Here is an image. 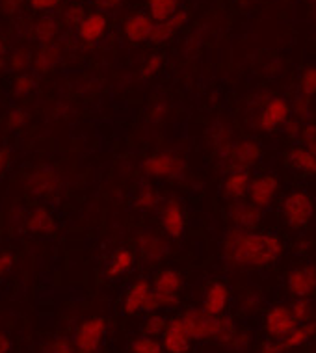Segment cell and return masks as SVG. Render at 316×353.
<instances>
[{
  "label": "cell",
  "mask_w": 316,
  "mask_h": 353,
  "mask_svg": "<svg viewBox=\"0 0 316 353\" xmlns=\"http://www.w3.org/2000/svg\"><path fill=\"white\" fill-rule=\"evenodd\" d=\"M279 190L281 184L277 176L272 175V173H257V175L251 176L250 192H248L246 199H250L261 210H266L275 203Z\"/></svg>",
  "instance_id": "obj_6"
},
{
  "label": "cell",
  "mask_w": 316,
  "mask_h": 353,
  "mask_svg": "<svg viewBox=\"0 0 316 353\" xmlns=\"http://www.w3.org/2000/svg\"><path fill=\"white\" fill-rule=\"evenodd\" d=\"M296 325H298V322H296L288 305H272L262 316V329H264L268 339H274V341H279V339L288 335Z\"/></svg>",
  "instance_id": "obj_7"
},
{
  "label": "cell",
  "mask_w": 316,
  "mask_h": 353,
  "mask_svg": "<svg viewBox=\"0 0 316 353\" xmlns=\"http://www.w3.org/2000/svg\"><path fill=\"white\" fill-rule=\"evenodd\" d=\"M251 346V335L248 331H240L238 329L235 336H233L231 341L227 342V350H231V352H246L248 347Z\"/></svg>",
  "instance_id": "obj_43"
},
{
  "label": "cell",
  "mask_w": 316,
  "mask_h": 353,
  "mask_svg": "<svg viewBox=\"0 0 316 353\" xmlns=\"http://www.w3.org/2000/svg\"><path fill=\"white\" fill-rule=\"evenodd\" d=\"M302 127H304V123L298 121L296 117L290 116V119H288V121H286L285 125L281 127V130H283V134H285L288 140L298 141L299 134H302Z\"/></svg>",
  "instance_id": "obj_45"
},
{
  "label": "cell",
  "mask_w": 316,
  "mask_h": 353,
  "mask_svg": "<svg viewBox=\"0 0 316 353\" xmlns=\"http://www.w3.org/2000/svg\"><path fill=\"white\" fill-rule=\"evenodd\" d=\"M237 331H238V327H237V322H235V318L229 316V314L216 316L213 341L216 342V344H219L221 347H225L227 346V342L231 341Z\"/></svg>",
  "instance_id": "obj_30"
},
{
  "label": "cell",
  "mask_w": 316,
  "mask_h": 353,
  "mask_svg": "<svg viewBox=\"0 0 316 353\" xmlns=\"http://www.w3.org/2000/svg\"><path fill=\"white\" fill-rule=\"evenodd\" d=\"M315 17H316V8H315Z\"/></svg>",
  "instance_id": "obj_60"
},
{
  "label": "cell",
  "mask_w": 316,
  "mask_h": 353,
  "mask_svg": "<svg viewBox=\"0 0 316 353\" xmlns=\"http://www.w3.org/2000/svg\"><path fill=\"white\" fill-rule=\"evenodd\" d=\"M168 114V104L166 103H157L151 106V112H149V117H151V121L160 123Z\"/></svg>",
  "instance_id": "obj_50"
},
{
  "label": "cell",
  "mask_w": 316,
  "mask_h": 353,
  "mask_svg": "<svg viewBox=\"0 0 316 353\" xmlns=\"http://www.w3.org/2000/svg\"><path fill=\"white\" fill-rule=\"evenodd\" d=\"M60 34V21L52 15H41L34 25V37L37 41L45 45V43H55V39Z\"/></svg>",
  "instance_id": "obj_28"
},
{
  "label": "cell",
  "mask_w": 316,
  "mask_h": 353,
  "mask_svg": "<svg viewBox=\"0 0 316 353\" xmlns=\"http://www.w3.org/2000/svg\"><path fill=\"white\" fill-rule=\"evenodd\" d=\"M13 266V256L10 253H0V277L10 272Z\"/></svg>",
  "instance_id": "obj_53"
},
{
  "label": "cell",
  "mask_w": 316,
  "mask_h": 353,
  "mask_svg": "<svg viewBox=\"0 0 316 353\" xmlns=\"http://www.w3.org/2000/svg\"><path fill=\"white\" fill-rule=\"evenodd\" d=\"M43 353H77V347L69 339L58 336V339H52L50 342H47Z\"/></svg>",
  "instance_id": "obj_40"
},
{
  "label": "cell",
  "mask_w": 316,
  "mask_h": 353,
  "mask_svg": "<svg viewBox=\"0 0 316 353\" xmlns=\"http://www.w3.org/2000/svg\"><path fill=\"white\" fill-rule=\"evenodd\" d=\"M36 88V79L32 74H19L15 82H13V93L17 97H25Z\"/></svg>",
  "instance_id": "obj_41"
},
{
  "label": "cell",
  "mask_w": 316,
  "mask_h": 353,
  "mask_svg": "<svg viewBox=\"0 0 316 353\" xmlns=\"http://www.w3.org/2000/svg\"><path fill=\"white\" fill-rule=\"evenodd\" d=\"M285 244L279 234L246 231L229 227L221 236V256L229 266L242 270H262L279 261Z\"/></svg>",
  "instance_id": "obj_1"
},
{
  "label": "cell",
  "mask_w": 316,
  "mask_h": 353,
  "mask_svg": "<svg viewBox=\"0 0 316 353\" xmlns=\"http://www.w3.org/2000/svg\"><path fill=\"white\" fill-rule=\"evenodd\" d=\"M61 58V49L58 43H45L41 45V49L37 50L32 60V65L37 73H47L50 69L56 68V63Z\"/></svg>",
  "instance_id": "obj_25"
},
{
  "label": "cell",
  "mask_w": 316,
  "mask_h": 353,
  "mask_svg": "<svg viewBox=\"0 0 316 353\" xmlns=\"http://www.w3.org/2000/svg\"><path fill=\"white\" fill-rule=\"evenodd\" d=\"M231 288L224 281H213L203 292V305L201 309L208 312L210 316H221L227 314V309L231 305Z\"/></svg>",
  "instance_id": "obj_13"
},
{
  "label": "cell",
  "mask_w": 316,
  "mask_h": 353,
  "mask_svg": "<svg viewBox=\"0 0 316 353\" xmlns=\"http://www.w3.org/2000/svg\"><path fill=\"white\" fill-rule=\"evenodd\" d=\"M4 68H6V60H4V56H0V73Z\"/></svg>",
  "instance_id": "obj_57"
},
{
  "label": "cell",
  "mask_w": 316,
  "mask_h": 353,
  "mask_svg": "<svg viewBox=\"0 0 316 353\" xmlns=\"http://www.w3.org/2000/svg\"><path fill=\"white\" fill-rule=\"evenodd\" d=\"M134 262H136V255H134V251L127 250V248H119L116 250V253L112 255L110 259L108 266L104 270V274L108 279H117V277H121L127 272H130L134 266Z\"/></svg>",
  "instance_id": "obj_24"
},
{
  "label": "cell",
  "mask_w": 316,
  "mask_h": 353,
  "mask_svg": "<svg viewBox=\"0 0 316 353\" xmlns=\"http://www.w3.org/2000/svg\"><path fill=\"white\" fill-rule=\"evenodd\" d=\"M136 250L146 262L158 264V262L164 261L166 256H170L171 245L168 238L160 236L152 231H146L136 238Z\"/></svg>",
  "instance_id": "obj_14"
},
{
  "label": "cell",
  "mask_w": 316,
  "mask_h": 353,
  "mask_svg": "<svg viewBox=\"0 0 316 353\" xmlns=\"http://www.w3.org/2000/svg\"><path fill=\"white\" fill-rule=\"evenodd\" d=\"M160 227L166 236L175 238V240L183 238L186 231V214L181 201L168 199L160 205Z\"/></svg>",
  "instance_id": "obj_11"
},
{
  "label": "cell",
  "mask_w": 316,
  "mask_h": 353,
  "mask_svg": "<svg viewBox=\"0 0 316 353\" xmlns=\"http://www.w3.org/2000/svg\"><path fill=\"white\" fill-rule=\"evenodd\" d=\"M288 307L298 323L310 322L315 318V303L310 298H294Z\"/></svg>",
  "instance_id": "obj_33"
},
{
  "label": "cell",
  "mask_w": 316,
  "mask_h": 353,
  "mask_svg": "<svg viewBox=\"0 0 316 353\" xmlns=\"http://www.w3.org/2000/svg\"><path fill=\"white\" fill-rule=\"evenodd\" d=\"M25 2L26 0H0V12L8 15V17H12L25 6Z\"/></svg>",
  "instance_id": "obj_49"
},
{
  "label": "cell",
  "mask_w": 316,
  "mask_h": 353,
  "mask_svg": "<svg viewBox=\"0 0 316 353\" xmlns=\"http://www.w3.org/2000/svg\"><path fill=\"white\" fill-rule=\"evenodd\" d=\"M264 218V210L255 207L250 199L231 201L227 207V219L231 227L246 229V231H259Z\"/></svg>",
  "instance_id": "obj_8"
},
{
  "label": "cell",
  "mask_w": 316,
  "mask_h": 353,
  "mask_svg": "<svg viewBox=\"0 0 316 353\" xmlns=\"http://www.w3.org/2000/svg\"><path fill=\"white\" fill-rule=\"evenodd\" d=\"M181 10V0H147V13L155 23L170 19Z\"/></svg>",
  "instance_id": "obj_29"
},
{
  "label": "cell",
  "mask_w": 316,
  "mask_h": 353,
  "mask_svg": "<svg viewBox=\"0 0 316 353\" xmlns=\"http://www.w3.org/2000/svg\"><path fill=\"white\" fill-rule=\"evenodd\" d=\"M286 164L302 175L316 176V154L298 141H294L286 151Z\"/></svg>",
  "instance_id": "obj_21"
},
{
  "label": "cell",
  "mask_w": 316,
  "mask_h": 353,
  "mask_svg": "<svg viewBox=\"0 0 316 353\" xmlns=\"http://www.w3.org/2000/svg\"><path fill=\"white\" fill-rule=\"evenodd\" d=\"M298 90L302 95L305 97H316V65H309L305 68L299 74V82H298Z\"/></svg>",
  "instance_id": "obj_37"
},
{
  "label": "cell",
  "mask_w": 316,
  "mask_h": 353,
  "mask_svg": "<svg viewBox=\"0 0 316 353\" xmlns=\"http://www.w3.org/2000/svg\"><path fill=\"white\" fill-rule=\"evenodd\" d=\"M4 52H6V47H4V41L0 39V56H4Z\"/></svg>",
  "instance_id": "obj_58"
},
{
  "label": "cell",
  "mask_w": 316,
  "mask_h": 353,
  "mask_svg": "<svg viewBox=\"0 0 316 353\" xmlns=\"http://www.w3.org/2000/svg\"><path fill=\"white\" fill-rule=\"evenodd\" d=\"M316 336V320H310V322H305V323H298L296 327L292 329L290 333L283 339H279V346L285 352H290V350H296V347H302L305 346L307 342Z\"/></svg>",
  "instance_id": "obj_22"
},
{
  "label": "cell",
  "mask_w": 316,
  "mask_h": 353,
  "mask_svg": "<svg viewBox=\"0 0 316 353\" xmlns=\"http://www.w3.org/2000/svg\"><path fill=\"white\" fill-rule=\"evenodd\" d=\"M292 116L290 101L279 95H272L261 108L257 110L255 128L261 132H275L285 125Z\"/></svg>",
  "instance_id": "obj_4"
},
{
  "label": "cell",
  "mask_w": 316,
  "mask_h": 353,
  "mask_svg": "<svg viewBox=\"0 0 316 353\" xmlns=\"http://www.w3.org/2000/svg\"><path fill=\"white\" fill-rule=\"evenodd\" d=\"M160 342H162L164 353H190L194 341L184 327L181 316H177L168 320V325L160 336Z\"/></svg>",
  "instance_id": "obj_15"
},
{
  "label": "cell",
  "mask_w": 316,
  "mask_h": 353,
  "mask_svg": "<svg viewBox=\"0 0 316 353\" xmlns=\"http://www.w3.org/2000/svg\"><path fill=\"white\" fill-rule=\"evenodd\" d=\"M28 4L34 12L50 13L55 12L56 8H60L61 0H28Z\"/></svg>",
  "instance_id": "obj_47"
},
{
  "label": "cell",
  "mask_w": 316,
  "mask_h": 353,
  "mask_svg": "<svg viewBox=\"0 0 316 353\" xmlns=\"http://www.w3.org/2000/svg\"><path fill=\"white\" fill-rule=\"evenodd\" d=\"M28 119V114H26L25 110L15 108L12 110L10 114H8V127L10 128H21Z\"/></svg>",
  "instance_id": "obj_48"
},
{
  "label": "cell",
  "mask_w": 316,
  "mask_h": 353,
  "mask_svg": "<svg viewBox=\"0 0 316 353\" xmlns=\"http://www.w3.org/2000/svg\"><path fill=\"white\" fill-rule=\"evenodd\" d=\"M259 353H283V350H281L279 342L274 341V339H266L259 346Z\"/></svg>",
  "instance_id": "obj_52"
},
{
  "label": "cell",
  "mask_w": 316,
  "mask_h": 353,
  "mask_svg": "<svg viewBox=\"0 0 316 353\" xmlns=\"http://www.w3.org/2000/svg\"><path fill=\"white\" fill-rule=\"evenodd\" d=\"M309 4H313V6L316 8V0H309Z\"/></svg>",
  "instance_id": "obj_59"
},
{
  "label": "cell",
  "mask_w": 316,
  "mask_h": 353,
  "mask_svg": "<svg viewBox=\"0 0 316 353\" xmlns=\"http://www.w3.org/2000/svg\"><path fill=\"white\" fill-rule=\"evenodd\" d=\"M186 23H188V12H186V10H179V12L173 13L170 19L160 21V23H155L151 32V39H149V41L155 43V45H162V43L170 41L177 32L183 30L184 26H186Z\"/></svg>",
  "instance_id": "obj_20"
},
{
  "label": "cell",
  "mask_w": 316,
  "mask_h": 353,
  "mask_svg": "<svg viewBox=\"0 0 316 353\" xmlns=\"http://www.w3.org/2000/svg\"><path fill=\"white\" fill-rule=\"evenodd\" d=\"M181 320H183L188 335L192 336V341H213L216 316H210L203 309L192 307L181 314Z\"/></svg>",
  "instance_id": "obj_12"
},
{
  "label": "cell",
  "mask_w": 316,
  "mask_h": 353,
  "mask_svg": "<svg viewBox=\"0 0 316 353\" xmlns=\"http://www.w3.org/2000/svg\"><path fill=\"white\" fill-rule=\"evenodd\" d=\"M26 229L30 232H36V234H50V232H55V219L47 208L37 207L28 214Z\"/></svg>",
  "instance_id": "obj_27"
},
{
  "label": "cell",
  "mask_w": 316,
  "mask_h": 353,
  "mask_svg": "<svg viewBox=\"0 0 316 353\" xmlns=\"http://www.w3.org/2000/svg\"><path fill=\"white\" fill-rule=\"evenodd\" d=\"M130 353H164V347H162V342L160 339H155V336L140 335L136 336L132 342H130Z\"/></svg>",
  "instance_id": "obj_35"
},
{
  "label": "cell",
  "mask_w": 316,
  "mask_h": 353,
  "mask_svg": "<svg viewBox=\"0 0 316 353\" xmlns=\"http://www.w3.org/2000/svg\"><path fill=\"white\" fill-rule=\"evenodd\" d=\"M210 140H213V147L214 152H216V157L224 162V160L227 159L229 151H231L233 143H235V140H233V130L229 128V125H225V123L221 121L214 123Z\"/></svg>",
  "instance_id": "obj_26"
},
{
  "label": "cell",
  "mask_w": 316,
  "mask_h": 353,
  "mask_svg": "<svg viewBox=\"0 0 316 353\" xmlns=\"http://www.w3.org/2000/svg\"><path fill=\"white\" fill-rule=\"evenodd\" d=\"M10 350H12V341H10V336L0 331V353H10Z\"/></svg>",
  "instance_id": "obj_54"
},
{
  "label": "cell",
  "mask_w": 316,
  "mask_h": 353,
  "mask_svg": "<svg viewBox=\"0 0 316 353\" xmlns=\"http://www.w3.org/2000/svg\"><path fill=\"white\" fill-rule=\"evenodd\" d=\"M261 294L259 292H246L240 298V307H242L246 314H250L253 312L255 309H259V303H261Z\"/></svg>",
  "instance_id": "obj_46"
},
{
  "label": "cell",
  "mask_w": 316,
  "mask_h": 353,
  "mask_svg": "<svg viewBox=\"0 0 316 353\" xmlns=\"http://www.w3.org/2000/svg\"><path fill=\"white\" fill-rule=\"evenodd\" d=\"M32 60H34L32 52H28L26 49H19L12 54L10 65H12L13 71H17V73H23V71H26V69L30 68Z\"/></svg>",
  "instance_id": "obj_39"
},
{
  "label": "cell",
  "mask_w": 316,
  "mask_h": 353,
  "mask_svg": "<svg viewBox=\"0 0 316 353\" xmlns=\"http://www.w3.org/2000/svg\"><path fill=\"white\" fill-rule=\"evenodd\" d=\"M134 205L136 208H140V210H157L160 207V195H158V190L151 184H141V188L138 190V194H136V199H134Z\"/></svg>",
  "instance_id": "obj_32"
},
{
  "label": "cell",
  "mask_w": 316,
  "mask_h": 353,
  "mask_svg": "<svg viewBox=\"0 0 316 353\" xmlns=\"http://www.w3.org/2000/svg\"><path fill=\"white\" fill-rule=\"evenodd\" d=\"M251 171L240 170V168H233L227 170L224 181H221V195L227 201H240L248 197L251 184Z\"/></svg>",
  "instance_id": "obj_16"
},
{
  "label": "cell",
  "mask_w": 316,
  "mask_h": 353,
  "mask_svg": "<svg viewBox=\"0 0 316 353\" xmlns=\"http://www.w3.org/2000/svg\"><path fill=\"white\" fill-rule=\"evenodd\" d=\"M79 37L84 43H99L108 32V17L104 12L86 13L84 19L80 21Z\"/></svg>",
  "instance_id": "obj_17"
},
{
  "label": "cell",
  "mask_w": 316,
  "mask_h": 353,
  "mask_svg": "<svg viewBox=\"0 0 316 353\" xmlns=\"http://www.w3.org/2000/svg\"><path fill=\"white\" fill-rule=\"evenodd\" d=\"M106 329H108V322L104 318L93 316L84 320L77 327L73 339L77 353H97L99 347L103 346Z\"/></svg>",
  "instance_id": "obj_5"
},
{
  "label": "cell",
  "mask_w": 316,
  "mask_h": 353,
  "mask_svg": "<svg viewBox=\"0 0 316 353\" xmlns=\"http://www.w3.org/2000/svg\"><path fill=\"white\" fill-rule=\"evenodd\" d=\"M56 184H58V175L50 170L37 171L36 175L30 176V190L36 195H49L50 192H55Z\"/></svg>",
  "instance_id": "obj_31"
},
{
  "label": "cell",
  "mask_w": 316,
  "mask_h": 353,
  "mask_svg": "<svg viewBox=\"0 0 316 353\" xmlns=\"http://www.w3.org/2000/svg\"><path fill=\"white\" fill-rule=\"evenodd\" d=\"M141 170L147 176L152 179H164V181H181L186 175V162L177 152L164 151L151 154L144 160Z\"/></svg>",
  "instance_id": "obj_3"
},
{
  "label": "cell",
  "mask_w": 316,
  "mask_h": 353,
  "mask_svg": "<svg viewBox=\"0 0 316 353\" xmlns=\"http://www.w3.org/2000/svg\"><path fill=\"white\" fill-rule=\"evenodd\" d=\"M84 10L79 6V4H69L61 10V23L67 26V28H79L80 21L84 19Z\"/></svg>",
  "instance_id": "obj_38"
},
{
  "label": "cell",
  "mask_w": 316,
  "mask_h": 353,
  "mask_svg": "<svg viewBox=\"0 0 316 353\" xmlns=\"http://www.w3.org/2000/svg\"><path fill=\"white\" fill-rule=\"evenodd\" d=\"M262 159V147L255 140H238L233 143L231 151L224 160L227 170L240 168V170H251Z\"/></svg>",
  "instance_id": "obj_10"
},
{
  "label": "cell",
  "mask_w": 316,
  "mask_h": 353,
  "mask_svg": "<svg viewBox=\"0 0 316 353\" xmlns=\"http://www.w3.org/2000/svg\"><path fill=\"white\" fill-rule=\"evenodd\" d=\"M309 245L310 244H309V240H307V238H299L294 248H296V253H305V251L309 250Z\"/></svg>",
  "instance_id": "obj_56"
},
{
  "label": "cell",
  "mask_w": 316,
  "mask_h": 353,
  "mask_svg": "<svg viewBox=\"0 0 316 353\" xmlns=\"http://www.w3.org/2000/svg\"><path fill=\"white\" fill-rule=\"evenodd\" d=\"M315 199L307 190H292L283 197L279 205L281 218L292 231H304L315 218Z\"/></svg>",
  "instance_id": "obj_2"
},
{
  "label": "cell",
  "mask_w": 316,
  "mask_h": 353,
  "mask_svg": "<svg viewBox=\"0 0 316 353\" xmlns=\"http://www.w3.org/2000/svg\"><path fill=\"white\" fill-rule=\"evenodd\" d=\"M298 143L305 145L307 149L316 154V125L313 121L310 123H304V127H302V134L298 138Z\"/></svg>",
  "instance_id": "obj_42"
},
{
  "label": "cell",
  "mask_w": 316,
  "mask_h": 353,
  "mask_svg": "<svg viewBox=\"0 0 316 353\" xmlns=\"http://www.w3.org/2000/svg\"><path fill=\"white\" fill-rule=\"evenodd\" d=\"M155 21L149 17V13H132L123 23V34L130 43H146L151 39Z\"/></svg>",
  "instance_id": "obj_18"
},
{
  "label": "cell",
  "mask_w": 316,
  "mask_h": 353,
  "mask_svg": "<svg viewBox=\"0 0 316 353\" xmlns=\"http://www.w3.org/2000/svg\"><path fill=\"white\" fill-rule=\"evenodd\" d=\"M286 290L292 298H310L316 292V266L299 264L286 275Z\"/></svg>",
  "instance_id": "obj_9"
},
{
  "label": "cell",
  "mask_w": 316,
  "mask_h": 353,
  "mask_svg": "<svg viewBox=\"0 0 316 353\" xmlns=\"http://www.w3.org/2000/svg\"><path fill=\"white\" fill-rule=\"evenodd\" d=\"M162 63H164V56L162 54L149 56L146 61V65L141 68V79H152V77L162 69Z\"/></svg>",
  "instance_id": "obj_44"
},
{
  "label": "cell",
  "mask_w": 316,
  "mask_h": 353,
  "mask_svg": "<svg viewBox=\"0 0 316 353\" xmlns=\"http://www.w3.org/2000/svg\"><path fill=\"white\" fill-rule=\"evenodd\" d=\"M152 288L158 292L166 294H181L184 288L183 274L175 268L158 270L152 277Z\"/></svg>",
  "instance_id": "obj_23"
},
{
  "label": "cell",
  "mask_w": 316,
  "mask_h": 353,
  "mask_svg": "<svg viewBox=\"0 0 316 353\" xmlns=\"http://www.w3.org/2000/svg\"><path fill=\"white\" fill-rule=\"evenodd\" d=\"M290 108H292V117H296L298 121L302 123H310L313 121V104H310V99L298 93L294 101L290 103Z\"/></svg>",
  "instance_id": "obj_34"
},
{
  "label": "cell",
  "mask_w": 316,
  "mask_h": 353,
  "mask_svg": "<svg viewBox=\"0 0 316 353\" xmlns=\"http://www.w3.org/2000/svg\"><path fill=\"white\" fill-rule=\"evenodd\" d=\"M99 12H112L125 2V0H93Z\"/></svg>",
  "instance_id": "obj_51"
},
{
  "label": "cell",
  "mask_w": 316,
  "mask_h": 353,
  "mask_svg": "<svg viewBox=\"0 0 316 353\" xmlns=\"http://www.w3.org/2000/svg\"><path fill=\"white\" fill-rule=\"evenodd\" d=\"M166 325H168V318L164 314H158V312H149V316L146 318V322L141 325V333L147 336H155L160 339L164 333Z\"/></svg>",
  "instance_id": "obj_36"
},
{
  "label": "cell",
  "mask_w": 316,
  "mask_h": 353,
  "mask_svg": "<svg viewBox=\"0 0 316 353\" xmlns=\"http://www.w3.org/2000/svg\"><path fill=\"white\" fill-rule=\"evenodd\" d=\"M152 283L147 279L134 281L132 285L128 286V290L125 292L123 298V312L127 316H134L138 312H144V305H146L147 296L151 294Z\"/></svg>",
  "instance_id": "obj_19"
},
{
  "label": "cell",
  "mask_w": 316,
  "mask_h": 353,
  "mask_svg": "<svg viewBox=\"0 0 316 353\" xmlns=\"http://www.w3.org/2000/svg\"><path fill=\"white\" fill-rule=\"evenodd\" d=\"M8 162H10V152H8V149H0V175L6 170Z\"/></svg>",
  "instance_id": "obj_55"
}]
</instances>
